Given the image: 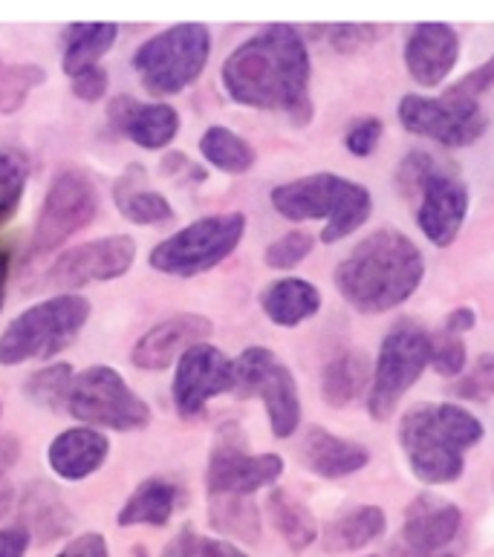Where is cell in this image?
<instances>
[{"mask_svg":"<svg viewBox=\"0 0 494 557\" xmlns=\"http://www.w3.org/2000/svg\"><path fill=\"white\" fill-rule=\"evenodd\" d=\"M460 55V38L448 24H417L405 44V67L422 87H436L448 78Z\"/></svg>","mask_w":494,"mask_h":557,"instance_id":"cell-20","label":"cell"},{"mask_svg":"<svg viewBox=\"0 0 494 557\" xmlns=\"http://www.w3.org/2000/svg\"><path fill=\"white\" fill-rule=\"evenodd\" d=\"M474 324H478V315H474V309L457 307V309H452L448 315H445L443 333L462 335V333H469V330H474Z\"/></svg>","mask_w":494,"mask_h":557,"instance_id":"cell-45","label":"cell"},{"mask_svg":"<svg viewBox=\"0 0 494 557\" xmlns=\"http://www.w3.org/2000/svg\"><path fill=\"white\" fill-rule=\"evenodd\" d=\"M235 391V361L220 347L197 344L176 361L174 408L180 417H197L220 393Z\"/></svg>","mask_w":494,"mask_h":557,"instance_id":"cell-17","label":"cell"},{"mask_svg":"<svg viewBox=\"0 0 494 557\" xmlns=\"http://www.w3.org/2000/svg\"><path fill=\"white\" fill-rule=\"evenodd\" d=\"M180 485L168 476H151L134 488L119 511V525H165L180 503Z\"/></svg>","mask_w":494,"mask_h":557,"instance_id":"cell-27","label":"cell"},{"mask_svg":"<svg viewBox=\"0 0 494 557\" xmlns=\"http://www.w3.org/2000/svg\"><path fill=\"white\" fill-rule=\"evenodd\" d=\"M110 125L145 150H162L180 131V113L165 101L139 104L134 96H116L108 108Z\"/></svg>","mask_w":494,"mask_h":557,"instance_id":"cell-19","label":"cell"},{"mask_svg":"<svg viewBox=\"0 0 494 557\" xmlns=\"http://www.w3.org/2000/svg\"><path fill=\"white\" fill-rule=\"evenodd\" d=\"M246 216L244 214H214L194 220L176 234H171L160 246H153L151 269L162 275L174 277H194L220 267L223 260L237 249V243L244 240Z\"/></svg>","mask_w":494,"mask_h":557,"instance_id":"cell-7","label":"cell"},{"mask_svg":"<svg viewBox=\"0 0 494 557\" xmlns=\"http://www.w3.org/2000/svg\"><path fill=\"white\" fill-rule=\"evenodd\" d=\"M260 309L263 315L277 326H298L321 309V292L310 281L301 277H284L269 283L260 292Z\"/></svg>","mask_w":494,"mask_h":557,"instance_id":"cell-23","label":"cell"},{"mask_svg":"<svg viewBox=\"0 0 494 557\" xmlns=\"http://www.w3.org/2000/svg\"><path fill=\"white\" fill-rule=\"evenodd\" d=\"M29 532L24 525H9L0 529V557H24L29 549Z\"/></svg>","mask_w":494,"mask_h":557,"instance_id":"cell-44","label":"cell"},{"mask_svg":"<svg viewBox=\"0 0 494 557\" xmlns=\"http://www.w3.org/2000/svg\"><path fill=\"white\" fill-rule=\"evenodd\" d=\"M136 557H145V549H134Z\"/></svg>","mask_w":494,"mask_h":557,"instance_id":"cell-49","label":"cell"},{"mask_svg":"<svg viewBox=\"0 0 494 557\" xmlns=\"http://www.w3.org/2000/svg\"><path fill=\"white\" fill-rule=\"evenodd\" d=\"M370 379H373L370 358L359 349H347V352H338L335 358H330L328 367H324L321 396H324L330 408H347L365 393Z\"/></svg>","mask_w":494,"mask_h":557,"instance_id":"cell-26","label":"cell"},{"mask_svg":"<svg viewBox=\"0 0 494 557\" xmlns=\"http://www.w3.org/2000/svg\"><path fill=\"white\" fill-rule=\"evenodd\" d=\"M116 24H73L64 33V55H61V70L73 78L84 70L99 67L101 55L116 44Z\"/></svg>","mask_w":494,"mask_h":557,"instance_id":"cell-29","label":"cell"},{"mask_svg":"<svg viewBox=\"0 0 494 557\" xmlns=\"http://www.w3.org/2000/svg\"><path fill=\"white\" fill-rule=\"evenodd\" d=\"M385 35V26L376 24H338L333 26V35H330V41L338 52H356L359 47H368V44L379 41Z\"/></svg>","mask_w":494,"mask_h":557,"instance_id":"cell-41","label":"cell"},{"mask_svg":"<svg viewBox=\"0 0 494 557\" xmlns=\"http://www.w3.org/2000/svg\"><path fill=\"white\" fill-rule=\"evenodd\" d=\"M73 92H76V99L82 101L104 99V92H108V73L101 67H92L73 75Z\"/></svg>","mask_w":494,"mask_h":557,"instance_id":"cell-42","label":"cell"},{"mask_svg":"<svg viewBox=\"0 0 494 557\" xmlns=\"http://www.w3.org/2000/svg\"><path fill=\"white\" fill-rule=\"evenodd\" d=\"M209 520L218 532L244 543H258L260 515L249 497H211Z\"/></svg>","mask_w":494,"mask_h":557,"instance_id":"cell-32","label":"cell"},{"mask_svg":"<svg viewBox=\"0 0 494 557\" xmlns=\"http://www.w3.org/2000/svg\"><path fill=\"white\" fill-rule=\"evenodd\" d=\"M211 55V33L202 24H176L153 35L134 52V70L145 90L165 99L192 87Z\"/></svg>","mask_w":494,"mask_h":557,"instance_id":"cell-6","label":"cell"},{"mask_svg":"<svg viewBox=\"0 0 494 557\" xmlns=\"http://www.w3.org/2000/svg\"><path fill=\"white\" fill-rule=\"evenodd\" d=\"M399 125L413 136L440 141L443 148H466L486 131V116L478 101L454 99V96H405L396 108Z\"/></svg>","mask_w":494,"mask_h":557,"instance_id":"cell-13","label":"cell"},{"mask_svg":"<svg viewBox=\"0 0 494 557\" xmlns=\"http://www.w3.org/2000/svg\"><path fill=\"white\" fill-rule=\"evenodd\" d=\"M235 393L260 396L277 440H286L301 424V396L293 370L281 364L267 347H249L235 358Z\"/></svg>","mask_w":494,"mask_h":557,"instance_id":"cell-10","label":"cell"},{"mask_svg":"<svg viewBox=\"0 0 494 557\" xmlns=\"http://www.w3.org/2000/svg\"><path fill=\"white\" fill-rule=\"evenodd\" d=\"M316 246V237L307 232H289L284 237H277L267 249L263 260L269 269H295Z\"/></svg>","mask_w":494,"mask_h":557,"instance_id":"cell-39","label":"cell"},{"mask_svg":"<svg viewBox=\"0 0 494 557\" xmlns=\"http://www.w3.org/2000/svg\"><path fill=\"white\" fill-rule=\"evenodd\" d=\"M26 180H29V162L21 150H0V228L17 214L24 200Z\"/></svg>","mask_w":494,"mask_h":557,"instance_id":"cell-33","label":"cell"},{"mask_svg":"<svg viewBox=\"0 0 494 557\" xmlns=\"http://www.w3.org/2000/svg\"><path fill=\"white\" fill-rule=\"evenodd\" d=\"M47 82V70L38 64H0V113L12 116L24 108L29 92Z\"/></svg>","mask_w":494,"mask_h":557,"instance_id":"cell-34","label":"cell"},{"mask_svg":"<svg viewBox=\"0 0 494 557\" xmlns=\"http://www.w3.org/2000/svg\"><path fill=\"white\" fill-rule=\"evenodd\" d=\"M483 440V424L460 405H419L399 424V445L413 476L425 485L460 480L466 454Z\"/></svg>","mask_w":494,"mask_h":557,"instance_id":"cell-3","label":"cell"},{"mask_svg":"<svg viewBox=\"0 0 494 557\" xmlns=\"http://www.w3.org/2000/svg\"><path fill=\"white\" fill-rule=\"evenodd\" d=\"M301 459L316 476L344 480V476L356 474L368 466L370 450L359 442L344 440V436H335L319 424H312L301 442Z\"/></svg>","mask_w":494,"mask_h":557,"instance_id":"cell-22","label":"cell"},{"mask_svg":"<svg viewBox=\"0 0 494 557\" xmlns=\"http://www.w3.org/2000/svg\"><path fill=\"white\" fill-rule=\"evenodd\" d=\"M267 511L272 517V523L286 541V546L295 552L307 549L316 537H319V523L301 499H295L289 491L275 488L267 499Z\"/></svg>","mask_w":494,"mask_h":557,"instance_id":"cell-30","label":"cell"},{"mask_svg":"<svg viewBox=\"0 0 494 557\" xmlns=\"http://www.w3.org/2000/svg\"><path fill=\"white\" fill-rule=\"evenodd\" d=\"M454 396L462 401L489 405L494 399V352H483L469 373L454 384Z\"/></svg>","mask_w":494,"mask_h":557,"instance_id":"cell-37","label":"cell"},{"mask_svg":"<svg viewBox=\"0 0 494 557\" xmlns=\"http://www.w3.org/2000/svg\"><path fill=\"white\" fill-rule=\"evenodd\" d=\"M110 454V440L96 428H70L59 433L47 448V462L61 480L82 483L96 474Z\"/></svg>","mask_w":494,"mask_h":557,"instance_id":"cell-21","label":"cell"},{"mask_svg":"<svg viewBox=\"0 0 494 557\" xmlns=\"http://www.w3.org/2000/svg\"><path fill=\"white\" fill-rule=\"evenodd\" d=\"M136 243L127 234H113L101 240L82 243L61 255L50 269V283L55 289H78L87 283L116 281L127 275V269L134 267Z\"/></svg>","mask_w":494,"mask_h":557,"instance_id":"cell-16","label":"cell"},{"mask_svg":"<svg viewBox=\"0 0 494 557\" xmlns=\"http://www.w3.org/2000/svg\"><path fill=\"white\" fill-rule=\"evenodd\" d=\"M17 459V440L15 436H0V468L7 471Z\"/></svg>","mask_w":494,"mask_h":557,"instance_id":"cell-47","label":"cell"},{"mask_svg":"<svg viewBox=\"0 0 494 557\" xmlns=\"http://www.w3.org/2000/svg\"><path fill=\"white\" fill-rule=\"evenodd\" d=\"M462 511L440 494H419L405 508L399 546L379 557H454L452 543L460 537Z\"/></svg>","mask_w":494,"mask_h":557,"instance_id":"cell-14","label":"cell"},{"mask_svg":"<svg viewBox=\"0 0 494 557\" xmlns=\"http://www.w3.org/2000/svg\"><path fill=\"white\" fill-rule=\"evenodd\" d=\"M466 361H469V349H466L462 335L443 333V330L431 335V367L436 373L454 379L466 370Z\"/></svg>","mask_w":494,"mask_h":557,"instance_id":"cell-38","label":"cell"},{"mask_svg":"<svg viewBox=\"0 0 494 557\" xmlns=\"http://www.w3.org/2000/svg\"><path fill=\"white\" fill-rule=\"evenodd\" d=\"M385 134V125H382V119L376 116H365L350 122V127L344 131V148L350 150L353 157H370L373 150H376L379 139Z\"/></svg>","mask_w":494,"mask_h":557,"instance_id":"cell-40","label":"cell"},{"mask_svg":"<svg viewBox=\"0 0 494 557\" xmlns=\"http://www.w3.org/2000/svg\"><path fill=\"white\" fill-rule=\"evenodd\" d=\"M162 557H249L240 549H235L232 543L226 541H211V537H202L194 529H183L176 534L174 541L168 543Z\"/></svg>","mask_w":494,"mask_h":557,"instance_id":"cell-36","label":"cell"},{"mask_svg":"<svg viewBox=\"0 0 494 557\" xmlns=\"http://www.w3.org/2000/svg\"><path fill=\"white\" fill-rule=\"evenodd\" d=\"M90 318V300L73 292L24 309L0 335V364L17 367L33 358H50L67 347Z\"/></svg>","mask_w":494,"mask_h":557,"instance_id":"cell-5","label":"cell"},{"mask_svg":"<svg viewBox=\"0 0 494 557\" xmlns=\"http://www.w3.org/2000/svg\"><path fill=\"white\" fill-rule=\"evenodd\" d=\"M113 197H116V209L122 211V216L136 225H160L174 220V206L162 194L145 185L143 165L127 168L113 188Z\"/></svg>","mask_w":494,"mask_h":557,"instance_id":"cell-25","label":"cell"},{"mask_svg":"<svg viewBox=\"0 0 494 557\" xmlns=\"http://www.w3.org/2000/svg\"><path fill=\"white\" fill-rule=\"evenodd\" d=\"M214 324H211L206 315H197V312H180V315H171L165 321H160L157 326H151L148 333L134 344V352H131V361L139 370H168V367L180 361V358L188 352L197 344H206V338L211 335Z\"/></svg>","mask_w":494,"mask_h":557,"instance_id":"cell-18","label":"cell"},{"mask_svg":"<svg viewBox=\"0 0 494 557\" xmlns=\"http://www.w3.org/2000/svg\"><path fill=\"white\" fill-rule=\"evenodd\" d=\"M417 225L436 249H445L457 240L466 214H469V188L460 176L436 162L419 183L417 194Z\"/></svg>","mask_w":494,"mask_h":557,"instance_id":"cell-15","label":"cell"},{"mask_svg":"<svg viewBox=\"0 0 494 557\" xmlns=\"http://www.w3.org/2000/svg\"><path fill=\"white\" fill-rule=\"evenodd\" d=\"M73 375H76V370L70 364L44 367V370H38V373H33L26 379L24 393L38 405V408L59 410L67 405V393L70 384H73Z\"/></svg>","mask_w":494,"mask_h":557,"instance_id":"cell-35","label":"cell"},{"mask_svg":"<svg viewBox=\"0 0 494 557\" xmlns=\"http://www.w3.org/2000/svg\"><path fill=\"white\" fill-rule=\"evenodd\" d=\"M425 277L422 251L396 228H379L335 267V289L353 309L376 315L411 298Z\"/></svg>","mask_w":494,"mask_h":557,"instance_id":"cell-2","label":"cell"},{"mask_svg":"<svg viewBox=\"0 0 494 557\" xmlns=\"http://www.w3.org/2000/svg\"><path fill=\"white\" fill-rule=\"evenodd\" d=\"M70 417L90 428L108 431H143L151 424V408L113 367L96 364L73 375L67 405Z\"/></svg>","mask_w":494,"mask_h":557,"instance_id":"cell-8","label":"cell"},{"mask_svg":"<svg viewBox=\"0 0 494 557\" xmlns=\"http://www.w3.org/2000/svg\"><path fill=\"white\" fill-rule=\"evenodd\" d=\"M229 99L255 110H281L304 127L312 119V64L301 33L289 24L267 26L223 61Z\"/></svg>","mask_w":494,"mask_h":557,"instance_id":"cell-1","label":"cell"},{"mask_svg":"<svg viewBox=\"0 0 494 557\" xmlns=\"http://www.w3.org/2000/svg\"><path fill=\"white\" fill-rule=\"evenodd\" d=\"M387 529V517L379 506H359L347 511V515L335 517L324 525V549L330 555H342V552L365 549L368 543L379 541Z\"/></svg>","mask_w":494,"mask_h":557,"instance_id":"cell-28","label":"cell"},{"mask_svg":"<svg viewBox=\"0 0 494 557\" xmlns=\"http://www.w3.org/2000/svg\"><path fill=\"white\" fill-rule=\"evenodd\" d=\"M59 557H110V552L101 534H82L76 541H70Z\"/></svg>","mask_w":494,"mask_h":557,"instance_id":"cell-43","label":"cell"},{"mask_svg":"<svg viewBox=\"0 0 494 557\" xmlns=\"http://www.w3.org/2000/svg\"><path fill=\"white\" fill-rule=\"evenodd\" d=\"M9 263H12V255H9V249H0V309H3V300H7Z\"/></svg>","mask_w":494,"mask_h":557,"instance_id":"cell-48","label":"cell"},{"mask_svg":"<svg viewBox=\"0 0 494 557\" xmlns=\"http://www.w3.org/2000/svg\"><path fill=\"white\" fill-rule=\"evenodd\" d=\"M281 474H284V459L277 454H249L237 428L229 422L211 450L206 488L209 497H251L255 491L277 483Z\"/></svg>","mask_w":494,"mask_h":557,"instance_id":"cell-12","label":"cell"},{"mask_svg":"<svg viewBox=\"0 0 494 557\" xmlns=\"http://www.w3.org/2000/svg\"><path fill=\"white\" fill-rule=\"evenodd\" d=\"M428 364H431V335L411 321L396 324L382 342L376 370L370 379V419L385 422V419L394 417L405 393L419 382V375L425 373Z\"/></svg>","mask_w":494,"mask_h":557,"instance_id":"cell-9","label":"cell"},{"mask_svg":"<svg viewBox=\"0 0 494 557\" xmlns=\"http://www.w3.org/2000/svg\"><path fill=\"white\" fill-rule=\"evenodd\" d=\"M200 153L223 174H246L255 165V148L244 136L223 125L209 127L200 136Z\"/></svg>","mask_w":494,"mask_h":557,"instance_id":"cell-31","label":"cell"},{"mask_svg":"<svg viewBox=\"0 0 494 557\" xmlns=\"http://www.w3.org/2000/svg\"><path fill=\"white\" fill-rule=\"evenodd\" d=\"M99 214V191L90 176L67 168L52 180L50 191L44 197L38 220H35L33 249L38 255L61 249L70 237H76L82 228L96 220Z\"/></svg>","mask_w":494,"mask_h":557,"instance_id":"cell-11","label":"cell"},{"mask_svg":"<svg viewBox=\"0 0 494 557\" xmlns=\"http://www.w3.org/2000/svg\"><path fill=\"white\" fill-rule=\"evenodd\" d=\"M0 417H3V405H0Z\"/></svg>","mask_w":494,"mask_h":557,"instance_id":"cell-50","label":"cell"},{"mask_svg":"<svg viewBox=\"0 0 494 557\" xmlns=\"http://www.w3.org/2000/svg\"><path fill=\"white\" fill-rule=\"evenodd\" d=\"M15 506V485L9 480V474L0 468V520L12 511Z\"/></svg>","mask_w":494,"mask_h":557,"instance_id":"cell-46","label":"cell"},{"mask_svg":"<svg viewBox=\"0 0 494 557\" xmlns=\"http://www.w3.org/2000/svg\"><path fill=\"white\" fill-rule=\"evenodd\" d=\"M272 209L286 220H324L321 240L338 243L368 223L373 200L365 185L335 174H312L277 185Z\"/></svg>","mask_w":494,"mask_h":557,"instance_id":"cell-4","label":"cell"},{"mask_svg":"<svg viewBox=\"0 0 494 557\" xmlns=\"http://www.w3.org/2000/svg\"><path fill=\"white\" fill-rule=\"evenodd\" d=\"M21 517L29 537L38 543H52L73 529V515L61 503L59 491L47 483H33L21 497Z\"/></svg>","mask_w":494,"mask_h":557,"instance_id":"cell-24","label":"cell"}]
</instances>
